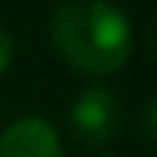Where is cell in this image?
Returning <instances> with one entry per match:
<instances>
[{"instance_id":"6da1fadb","label":"cell","mask_w":157,"mask_h":157,"mask_svg":"<svg viewBox=\"0 0 157 157\" xmlns=\"http://www.w3.org/2000/svg\"><path fill=\"white\" fill-rule=\"evenodd\" d=\"M50 40L74 70L104 77L134 54V27L110 0H67L54 10Z\"/></svg>"},{"instance_id":"7a4b0ae2","label":"cell","mask_w":157,"mask_h":157,"mask_svg":"<svg viewBox=\"0 0 157 157\" xmlns=\"http://www.w3.org/2000/svg\"><path fill=\"white\" fill-rule=\"evenodd\" d=\"M121 124H124L121 104L104 87H87L70 107V130L87 147H100V144L114 140L121 134Z\"/></svg>"},{"instance_id":"3957f363","label":"cell","mask_w":157,"mask_h":157,"mask_svg":"<svg viewBox=\"0 0 157 157\" xmlns=\"http://www.w3.org/2000/svg\"><path fill=\"white\" fill-rule=\"evenodd\" d=\"M0 157H63V151L44 117H20L0 134Z\"/></svg>"},{"instance_id":"277c9868","label":"cell","mask_w":157,"mask_h":157,"mask_svg":"<svg viewBox=\"0 0 157 157\" xmlns=\"http://www.w3.org/2000/svg\"><path fill=\"white\" fill-rule=\"evenodd\" d=\"M10 60H13V37H10V30L0 27V77L7 74Z\"/></svg>"}]
</instances>
